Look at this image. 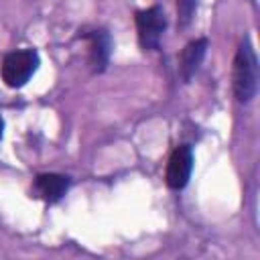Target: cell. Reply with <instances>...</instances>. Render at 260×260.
Here are the masks:
<instances>
[{
	"instance_id": "obj_2",
	"label": "cell",
	"mask_w": 260,
	"mask_h": 260,
	"mask_svg": "<svg viewBox=\"0 0 260 260\" xmlns=\"http://www.w3.org/2000/svg\"><path fill=\"white\" fill-rule=\"evenodd\" d=\"M39 63H41V59H39V53L35 49H18V51H12V53H8L2 59L0 77H2V81L8 87L18 89V87H22V85L28 83V79L39 69Z\"/></svg>"
},
{
	"instance_id": "obj_9",
	"label": "cell",
	"mask_w": 260,
	"mask_h": 260,
	"mask_svg": "<svg viewBox=\"0 0 260 260\" xmlns=\"http://www.w3.org/2000/svg\"><path fill=\"white\" fill-rule=\"evenodd\" d=\"M2 136H4V118L0 116V140H2Z\"/></svg>"
},
{
	"instance_id": "obj_6",
	"label": "cell",
	"mask_w": 260,
	"mask_h": 260,
	"mask_svg": "<svg viewBox=\"0 0 260 260\" xmlns=\"http://www.w3.org/2000/svg\"><path fill=\"white\" fill-rule=\"evenodd\" d=\"M71 187V177L61 173H41L35 177L32 189L37 197H41L47 203H57Z\"/></svg>"
},
{
	"instance_id": "obj_8",
	"label": "cell",
	"mask_w": 260,
	"mask_h": 260,
	"mask_svg": "<svg viewBox=\"0 0 260 260\" xmlns=\"http://www.w3.org/2000/svg\"><path fill=\"white\" fill-rule=\"evenodd\" d=\"M197 10V0H177V22L179 26H187Z\"/></svg>"
},
{
	"instance_id": "obj_1",
	"label": "cell",
	"mask_w": 260,
	"mask_h": 260,
	"mask_svg": "<svg viewBox=\"0 0 260 260\" xmlns=\"http://www.w3.org/2000/svg\"><path fill=\"white\" fill-rule=\"evenodd\" d=\"M258 57L248 37L242 39L232 67V89L240 104H250L258 93Z\"/></svg>"
},
{
	"instance_id": "obj_5",
	"label": "cell",
	"mask_w": 260,
	"mask_h": 260,
	"mask_svg": "<svg viewBox=\"0 0 260 260\" xmlns=\"http://www.w3.org/2000/svg\"><path fill=\"white\" fill-rule=\"evenodd\" d=\"M81 39L87 41V55H89V65L93 73H102L108 67L110 55H112V37L104 28H93L85 30L79 35Z\"/></svg>"
},
{
	"instance_id": "obj_4",
	"label": "cell",
	"mask_w": 260,
	"mask_h": 260,
	"mask_svg": "<svg viewBox=\"0 0 260 260\" xmlns=\"http://www.w3.org/2000/svg\"><path fill=\"white\" fill-rule=\"evenodd\" d=\"M191 171H193V150L189 144H179L175 146V150L169 156L167 162V173H165V181L167 187L173 191H181L187 187L189 179H191Z\"/></svg>"
},
{
	"instance_id": "obj_7",
	"label": "cell",
	"mask_w": 260,
	"mask_h": 260,
	"mask_svg": "<svg viewBox=\"0 0 260 260\" xmlns=\"http://www.w3.org/2000/svg\"><path fill=\"white\" fill-rule=\"evenodd\" d=\"M207 45H209L207 39L201 37V39H195L183 47V51L179 55V75L185 83H189L193 79L199 65L203 63V57L207 53Z\"/></svg>"
},
{
	"instance_id": "obj_3",
	"label": "cell",
	"mask_w": 260,
	"mask_h": 260,
	"mask_svg": "<svg viewBox=\"0 0 260 260\" xmlns=\"http://www.w3.org/2000/svg\"><path fill=\"white\" fill-rule=\"evenodd\" d=\"M136 30H138V43L144 51H156L162 39V32L167 30V16L160 6H150L146 10H138L136 16Z\"/></svg>"
}]
</instances>
